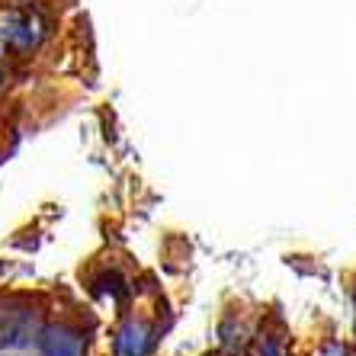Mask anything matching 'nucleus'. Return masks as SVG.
<instances>
[{"instance_id":"nucleus-1","label":"nucleus","mask_w":356,"mask_h":356,"mask_svg":"<svg viewBox=\"0 0 356 356\" xmlns=\"http://www.w3.org/2000/svg\"><path fill=\"white\" fill-rule=\"evenodd\" d=\"M3 83H7V74H3V67H0V90H3Z\"/></svg>"}]
</instances>
